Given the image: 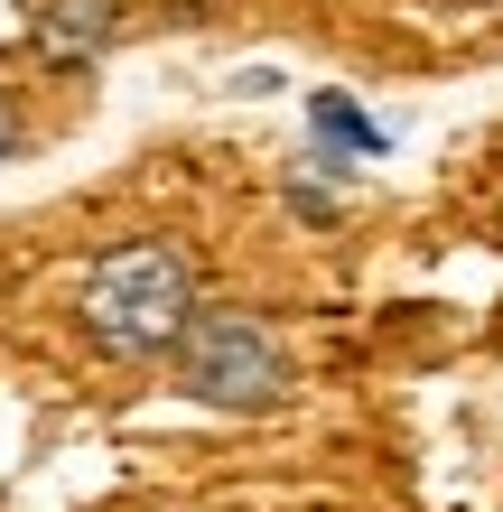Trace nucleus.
I'll return each instance as SVG.
<instances>
[{"label": "nucleus", "instance_id": "nucleus-3", "mask_svg": "<svg viewBox=\"0 0 503 512\" xmlns=\"http://www.w3.org/2000/svg\"><path fill=\"white\" fill-rule=\"evenodd\" d=\"M112 28H122L112 0H47V10H38V56H47V66H84V56L112 47Z\"/></svg>", "mask_w": 503, "mask_h": 512}, {"label": "nucleus", "instance_id": "nucleus-4", "mask_svg": "<svg viewBox=\"0 0 503 512\" xmlns=\"http://www.w3.org/2000/svg\"><path fill=\"white\" fill-rule=\"evenodd\" d=\"M308 112H317V131H327L336 149H354V159H373V149H382V131H373V122H364V112H354L345 94H317Z\"/></svg>", "mask_w": 503, "mask_h": 512}, {"label": "nucleus", "instance_id": "nucleus-5", "mask_svg": "<svg viewBox=\"0 0 503 512\" xmlns=\"http://www.w3.org/2000/svg\"><path fill=\"white\" fill-rule=\"evenodd\" d=\"M19 140H28V131H19V112L0 103V159H19Z\"/></svg>", "mask_w": 503, "mask_h": 512}, {"label": "nucleus", "instance_id": "nucleus-2", "mask_svg": "<svg viewBox=\"0 0 503 512\" xmlns=\"http://www.w3.org/2000/svg\"><path fill=\"white\" fill-rule=\"evenodd\" d=\"M168 364H177V391H187V401L233 410V419L289 401V354H280L271 326L243 317V308H196V326L177 336Z\"/></svg>", "mask_w": 503, "mask_h": 512}, {"label": "nucleus", "instance_id": "nucleus-1", "mask_svg": "<svg viewBox=\"0 0 503 512\" xmlns=\"http://www.w3.org/2000/svg\"><path fill=\"white\" fill-rule=\"evenodd\" d=\"M187 326H196V270L177 243L131 233V243L94 252V270H84V336L103 354H177Z\"/></svg>", "mask_w": 503, "mask_h": 512}]
</instances>
